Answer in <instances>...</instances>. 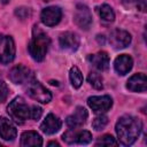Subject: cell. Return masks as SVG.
Masks as SVG:
<instances>
[{"label":"cell","instance_id":"6da1fadb","mask_svg":"<svg viewBox=\"0 0 147 147\" xmlns=\"http://www.w3.org/2000/svg\"><path fill=\"white\" fill-rule=\"evenodd\" d=\"M142 129V122L131 115H124L118 118L115 130L118 141L123 146L132 145L140 136Z\"/></svg>","mask_w":147,"mask_h":147},{"label":"cell","instance_id":"7a4b0ae2","mask_svg":"<svg viewBox=\"0 0 147 147\" xmlns=\"http://www.w3.org/2000/svg\"><path fill=\"white\" fill-rule=\"evenodd\" d=\"M49 42L51 41H49L48 36L45 32H42L40 29H38V26H34L32 38L28 46L31 57L37 62L42 61L47 54Z\"/></svg>","mask_w":147,"mask_h":147},{"label":"cell","instance_id":"3957f363","mask_svg":"<svg viewBox=\"0 0 147 147\" xmlns=\"http://www.w3.org/2000/svg\"><path fill=\"white\" fill-rule=\"evenodd\" d=\"M7 110L10 117L17 123H22L30 117V107L22 96H17L10 101Z\"/></svg>","mask_w":147,"mask_h":147},{"label":"cell","instance_id":"277c9868","mask_svg":"<svg viewBox=\"0 0 147 147\" xmlns=\"http://www.w3.org/2000/svg\"><path fill=\"white\" fill-rule=\"evenodd\" d=\"M26 84H28L26 86L28 94L36 101H39L41 103H48L52 100V93L34 78L29 80Z\"/></svg>","mask_w":147,"mask_h":147},{"label":"cell","instance_id":"5b68a950","mask_svg":"<svg viewBox=\"0 0 147 147\" xmlns=\"http://www.w3.org/2000/svg\"><path fill=\"white\" fill-rule=\"evenodd\" d=\"M15 42L13 38L0 33V63H10L15 57Z\"/></svg>","mask_w":147,"mask_h":147},{"label":"cell","instance_id":"8992f818","mask_svg":"<svg viewBox=\"0 0 147 147\" xmlns=\"http://www.w3.org/2000/svg\"><path fill=\"white\" fill-rule=\"evenodd\" d=\"M88 107L98 114L106 113L113 106V99L109 95H93L87 99Z\"/></svg>","mask_w":147,"mask_h":147},{"label":"cell","instance_id":"52a82bcc","mask_svg":"<svg viewBox=\"0 0 147 147\" xmlns=\"http://www.w3.org/2000/svg\"><path fill=\"white\" fill-rule=\"evenodd\" d=\"M8 77L14 84H24L33 78V74L28 67L23 64H17L11 68Z\"/></svg>","mask_w":147,"mask_h":147},{"label":"cell","instance_id":"ba28073f","mask_svg":"<svg viewBox=\"0 0 147 147\" xmlns=\"http://www.w3.org/2000/svg\"><path fill=\"white\" fill-rule=\"evenodd\" d=\"M74 20L76 22V24L83 29V30H87L91 24H92V14L88 9L87 6L78 3L76 6V10H75V15H74Z\"/></svg>","mask_w":147,"mask_h":147},{"label":"cell","instance_id":"9c48e42d","mask_svg":"<svg viewBox=\"0 0 147 147\" xmlns=\"http://www.w3.org/2000/svg\"><path fill=\"white\" fill-rule=\"evenodd\" d=\"M63 141L67 144H80V145H86L92 140V134L90 131L83 130V131H74L69 130L62 136Z\"/></svg>","mask_w":147,"mask_h":147},{"label":"cell","instance_id":"30bf717a","mask_svg":"<svg viewBox=\"0 0 147 147\" xmlns=\"http://www.w3.org/2000/svg\"><path fill=\"white\" fill-rule=\"evenodd\" d=\"M109 42L116 49L125 48L131 42V34L125 30L115 29L109 34Z\"/></svg>","mask_w":147,"mask_h":147},{"label":"cell","instance_id":"8fae6325","mask_svg":"<svg viewBox=\"0 0 147 147\" xmlns=\"http://www.w3.org/2000/svg\"><path fill=\"white\" fill-rule=\"evenodd\" d=\"M61 17H62V10L57 6H49L47 8H44L40 14L41 22L47 26L56 25L61 21Z\"/></svg>","mask_w":147,"mask_h":147},{"label":"cell","instance_id":"7c38bea8","mask_svg":"<svg viewBox=\"0 0 147 147\" xmlns=\"http://www.w3.org/2000/svg\"><path fill=\"white\" fill-rule=\"evenodd\" d=\"M86 119H87V110L84 107L78 106L76 107L75 111L67 117L65 123L70 129H77L82 126L86 122Z\"/></svg>","mask_w":147,"mask_h":147},{"label":"cell","instance_id":"4fadbf2b","mask_svg":"<svg viewBox=\"0 0 147 147\" xmlns=\"http://www.w3.org/2000/svg\"><path fill=\"white\" fill-rule=\"evenodd\" d=\"M59 42H60V46H61L62 49L74 52L79 46V38L76 33L67 31V32H63V33L60 34Z\"/></svg>","mask_w":147,"mask_h":147},{"label":"cell","instance_id":"5bb4252c","mask_svg":"<svg viewBox=\"0 0 147 147\" xmlns=\"http://www.w3.org/2000/svg\"><path fill=\"white\" fill-rule=\"evenodd\" d=\"M126 88L131 92H145L147 90V77L145 74H134L126 82Z\"/></svg>","mask_w":147,"mask_h":147},{"label":"cell","instance_id":"9a60e30c","mask_svg":"<svg viewBox=\"0 0 147 147\" xmlns=\"http://www.w3.org/2000/svg\"><path fill=\"white\" fill-rule=\"evenodd\" d=\"M62 126V122L61 119L55 116L54 114H48L46 116V118L42 121V123L40 124V129L44 133L46 134H54L56 133Z\"/></svg>","mask_w":147,"mask_h":147},{"label":"cell","instance_id":"2e32d148","mask_svg":"<svg viewBox=\"0 0 147 147\" xmlns=\"http://www.w3.org/2000/svg\"><path fill=\"white\" fill-rule=\"evenodd\" d=\"M132 65H133V60L130 55L127 54H121L119 56H117L114 61V68H115V71L121 75V76H124L126 75L131 69H132Z\"/></svg>","mask_w":147,"mask_h":147},{"label":"cell","instance_id":"e0dca14e","mask_svg":"<svg viewBox=\"0 0 147 147\" xmlns=\"http://www.w3.org/2000/svg\"><path fill=\"white\" fill-rule=\"evenodd\" d=\"M16 136L17 131L14 123L6 117H0V137L3 140L11 141L16 138Z\"/></svg>","mask_w":147,"mask_h":147},{"label":"cell","instance_id":"ac0fdd59","mask_svg":"<svg viewBox=\"0 0 147 147\" xmlns=\"http://www.w3.org/2000/svg\"><path fill=\"white\" fill-rule=\"evenodd\" d=\"M88 61L91 62V64L96 68L98 70H107L108 67H109V55L103 52V51H100L95 54H92L88 56Z\"/></svg>","mask_w":147,"mask_h":147},{"label":"cell","instance_id":"d6986e66","mask_svg":"<svg viewBox=\"0 0 147 147\" xmlns=\"http://www.w3.org/2000/svg\"><path fill=\"white\" fill-rule=\"evenodd\" d=\"M42 138L36 131H24L21 136V146L29 147V146H41Z\"/></svg>","mask_w":147,"mask_h":147},{"label":"cell","instance_id":"ffe728a7","mask_svg":"<svg viewBox=\"0 0 147 147\" xmlns=\"http://www.w3.org/2000/svg\"><path fill=\"white\" fill-rule=\"evenodd\" d=\"M69 78L71 82V85L75 88H79L83 84V75L80 72V70L77 67H71L70 71H69Z\"/></svg>","mask_w":147,"mask_h":147},{"label":"cell","instance_id":"44dd1931","mask_svg":"<svg viewBox=\"0 0 147 147\" xmlns=\"http://www.w3.org/2000/svg\"><path fill=\"white\" fill-rule=\"evenodd\" d=\"M87 80L88 83L91 84L92 87H94L95 90H102L103 88V79H102V76L95 71H92L88 74L87 76Z\"/></svg>","mask_w":147,"mask_h":147},{"label":"cell","instance_id":"7402d4cb","mask_svg":"<svg viewBox=\"0 0 147 147\" xmlns=\"http://www.w3.org/2000/svg\"><path fill=\"white\" fill-rule=\"evenodd\" d=\"M99 14H100V17L106 22H113L115 20V13H114L113 8L107 3H103L100 7Z\"/></svg>","mask_w":147,"mask_h":147},{"label":"cell","instance_id":"603a6c76","mask_svg":"<svg viewBox=\"0 0 147 147\" xmlns=\"http://www.w3.org/2000/svg\"><path fill=\"white\" fill-rule=\"evenodd\" d=\"M107 124H108V117L105 116V115H99V116H96V117L93 119V122H92V126H93V129L96 130V131L103 130Z\"/></svg>","mask_w":147,"mask_h":147},{"label":"cell","instance_id":"cb8c5ba5","mask_svg":"<svg viewBox=\"0 0 147 147\" xmlns=\"http://www.w3.org/2000/svg\"><path fill=\"white\" fill-rule=\"evenodd\" d=\"M95 145H96V146H115V145H116V140H115V138H114L113 136H110V134H105L103 137H101V138L96 141Z\"/></svg>","mask_w":147,"mask_h":147},{"label":"cell","instance_id":"d4e9b609","mask_svg":"<svg viewBox=\"0 0 147 147\" xmlns=\"http://www.w3.org/2000/svg\"><path fill=\"white\" fill-rule=\"evenodd\" d=\"M9 95V88L3 80H0V102H5Z\"/></svg>","mask_w":147,"mask_h":147},{"label":"cell","instance_id":"484cf974","mask_svg":"<svg viewBox=\"0 0 147 147\" xmlns=\"http://www.w3.org/2000/svg\"><path fill=\"white\" fill-rule=\"evenodd\" d=\"M42 115V109L39 107V106H32L30 108V118L34 119V121H38Z\"/></svg>","mask_w":147,"mask_h":147},{"label":"cell","instance_id":"4316f807","mask_svg":"<svg viewBox=\"0 0 147 147\" xmlns=\"http://www.w3.org/2000/svg\"><path fill=\"white\" fill-rule=\"evenodd\" d=\"M15 15H16L18 18L24 20V18H26V17L30 15V9H29V8H25V7L16 8V10H15Z\"/></svg>","mask_w":147,"mask_h":147},{"label":"cell","instance_id":"83f0119b","mask_svg":"<svg viewBox=\"0 0 147 147\" xmlns=\"http://www.w3.org/2000/svg\"><path fill=\"white\" fill-rule=\"evenodd\" d=\"M48 146H59V144L56 141H51V142H48Z\"/></svg>","mask_w":147,"mask_h":147},{"label":"cell","instance_id":"f1b7e54d","mask_svg":"<svg viewBox=\"0 0 147 147\" xmlns=\"http://www.w3.org/2000/svg\"><path fill=\"white\" fill-rule=\"evenodd\" d=\"M1 1H2V2H3V3H7V2H8V1H9V0H1Z\"/></svg>","mask_w":147,"mask_h":147},{"label":"cell","instance_id":"f546056e","mask_svg":"<svg viewBox=\"0 0 147 147\" xmlns=\"http://www.w3.org/2000/svg\"><path fill=\"white\" fill-rule=\"evenodd\" d=\"M42 1H46L47 2V1H51V0H42Z\"/></svg>","mask_w":147,"mask_h":147}]
</instances>
